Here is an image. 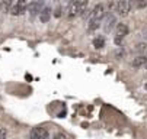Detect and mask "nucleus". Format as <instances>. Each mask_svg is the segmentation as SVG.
<instances>
[{
    "label": "nucleus",
    "instance_id": "nucleus-1",
    "mask_svg": "<svg viewBox=\"0 0 147 139\" xmlns=\"http://www.w3.org/2000/svg\"><path fill=\"white\" fill-rule=\"evenodd\" d=\"M131 6H133L131 2H127V0H121V2L115 3V12H117L121 17H125V16L130 13Z\"/></svg>",
    "mask_w": 147,
    "mask_h": 139
},
{
    "label": "nucleus",
    "instance_id": "nucleus-2",
    "mask_svg": "<svg viewBox=\"0 0 147 139\" xmlns=\"http://www.w3.org/2000/svg\"><path fill=\"white\" fill-rule=\"evenodd\" d=\"M128 35V26L125 25V23H118L115 26V44L119 45L121 41Z\"/></svg>",
    "mask_w": 147,
    "mask_h": 139
},
{
    "label": "nucleus",
    "instance_id": "nucleus-3",
    "mask_svg": "<svg viewBox=\"0 0 147 139\" xmlns=\"http://www.w3.org/2000/svg\"><path fill=\"white\" fill-rule=\"evenodd\" d=\"M31 139H50L48 130L45 128H34L31 130Z\"/></svg>",
    "mask_w": 147,
    "mask_h": 139
},
{
    "label": "nucleus",
    "instance_id": "nucleus-4",
    "mask_svg": "<svg viewBox=\"0 0 147 139\" xmlns=\"http://www.w3.org/2000/svg\"><path fill=\"white\" fill-rule=\"evenodd\" d=\"M105 16V7H103V5H96L95 7H93V10H92V21H100V19Z\"/></svg>",
    "mask_w": 147,
    "mask_h": 139
},
{
    "label": "nucleus",
    "instance_id": "nucleus-5",
    "mask_svg": "<svg viewBox=\"0 0 147 139\" xmlns=\"http://www.w3.org/2000/svg\"><path fill=\"white\" fill-rule=\"evenodd\" d=\"M41 7H42V3H39V2H32V3L28 5L26 9H28V12L31 13V16H35V15H38L41 10H42Z\"/></svg>",
    "mask_w": 147,
    "mask_h": 139
},
{
    "label": "nucleus",
    "instance_id": "nucleus-6",
    "mask_svg": "<svg viewBox=\"0 0 147 139\" xmlns=\"http://www.w3.org/2000/svg\"><path fill=\"white\" fill-rule=\"evenodd\" d=\"M80 7H82V2H71L69 5V16H76L80 13Z\"/></svg>",
    "mask_w": 147,
    "mask_h": 139
},
{
    "label": "nucleus",
    "instance_id": "nucleus-7",
    "mask_svg": "<svg viewBox=\"0 0 147 139\" xmlns=\"http://www.w3.org/2000/svg\"><path fill=\"white\" fill-rule=\"evenodd\" d=\"M51 17V9L50 7H44L42 10L39 12V21L42 23H47Z\"/></svg>",
    "mask_w": 147,
    "mask_h": 139
},
{
    "label": "nucleus",
    "instance_id": "nucleus-8",
    "mask_svg": "<svg viewBox=\"0 0 147 139\" xmlns=\"http://www.w3.org/2000/svg\"><path fill=\"white\" fill-rule=\"evenodd\" d=\"M131 64H133L134 68H140V67H143V65L147 64V57L146 55H140V57H137V58L133 59Z\"/></svg>",
    "mask_w": 147,
    "mask_h": 139
},
{
    "label": "nucleus",
    "instance_id": "nucleus-9",
    "mask_svg": "<svg viewBox=\"0 0 147 139\" xmlns=\"http://www.w3.org/2000/svg\"><path fill=\"white\" fill-rule=\"evenodd\" d=\"M115 16L114 15H109L108 17H107V22H105V31H111L112 28H114V25H115Z\"/></svg>",
    "mask_w": 147,
    "mask_h": 139
},
{
    "label": "nucleus",
    "instance_id": "nucleus-10",
    "mask_svg": "<svg viewBox=\"0 0 147 139\" xmlns=\"http://www.w3.org/2000/svg\"><path fill=\"white\" fill-rule=\"evenodd\" d=\"M103 45H105L103 38H95V39H93V47H95L96 49H100V48H103Z\"/></svg>",
    "mask_w": 147,
    "mask_h": 139
},
{
    "label": "nucleus",
    "instance_id": "nucleus-11",
    "mask_svg": "<svg viewBox=\"0 0 147 139\" xmlns=\"http://www.w3.org/2000/svg\"><path fill=\"white\" fill-rule=\"evenodd\" d=\"M96 28H99V22H98V21H90V23H89V31H95Z\"/></svg>",
    "mask_w": 147,
    "mask_h": 139
},
{
    "label": "nucleus",
    "instance_id": "nucleus-12",
    "mask_svg": "<svg viewBox=\"0 0 147 139\" xmlns=\"http://www.w3.org/2000/svg\"><path fill=\"white\" fill-rule=\"evenodd\" d=\"M12 2H3V9H5V12H10V9H12Z\"/></svg>",
    "mask_w": 147,
    "mask_h": 139
},
{
    "label": "nucleus",
    "instance_id": "nucleus-13",
    "mask_svg": "<svg viewBox=\"0 0 147 139\" xmlns=\"http://www.w3.org/2000/svg\"><path fill=\"white\" fill-rule=\"evenodd\" d=\"M146 49H147V44H138L137 48H136L137 52H143V51H146Z\"/></svg>",
    "mask_w": 147,
    "mask_h": 139
},
{
    "label": "nucleus",
    "instance_id": "nucleus-14",
    "mask_svg": "<svg viewBox=\"0 0 147 139\" xmlns=\"http://www.w3.org/2000/svg\"><path fill=\"white\" fill-rule=\"evenodd\" d=\"M6 135H7V130L5 128H0V139H6Z\"/></svg>",
    "mask_w": 147,
    "mask_h": 139
},
{
    "label": "nucleus",
    "instance_id": "nucleus-15",
    "mask_svg": "<svg viewBox=\"0 0 147 139\" xmlns=\"http://www.w3.org/2000/svg\"><path fill=\"white\" fill-rule=\"evenodd\" d=\"M54 16H55V17H60V16H61V7H60V6L55 7V10H54Z\"/></svg>",
    "mask_w": 147,
    "mask_h": 139
},
{
    "label": "nucleus",
    "instance_id": "nucleus-16",
    "mask_svg": "<svg viewBox=\"0 0 147 139\" xmlns=\"http://www.w3.org/2000/svg\"><path fill=\"white\" fill-rule=\"evenodd\" d=\"M53 139H67L66 138V135L64 133H57V135H54V138Z\"/></svg>",
    "mask_w": 147,
    "mask_h": 139
},
{
    "label": "nucleus",
    "instance_id": "nucleus-17",
    "mask_svg": "<svg viewBox=\"0 0 147 139\" xmlns=\"http://www.w3.org/2000/svg\"><path fill=\"white\" fill-rule=\"evenodd\" d=\"M137 7H146V2H140V3H137Z\"/></svg>",
    "mask_w": 147,
    "mask_h": 139
},
{
    "label": "nucleus",
    "instance_id": "nucleus-18",
    "mask_svg": "<svg viewBox=\"0 0 147 139\" xmlns=\"http://www.w3.org/2000/svg\"><path fill=\"white\" fill-rule=\"evenodd\" d=\"M3 9V2H0V10Z\"/></svg>",
    "mask_w": 147,
    "mask_h": 139
},
{
    "label": "nucleus",
    "instance_id": "nucleus-19",
    "mask_svg": "<svg viewBox=\"0 0 147 139\" xmlns=\"http://www.w3.org/2000/svg\"><path fill=\"white\" fill-rule=\"evenodd\" d=\"M144 87H146V90H147V83H146V84H144Z\"/></svg>",
    "mask_w": 147,
    "mask_h": 139
}]
</instances>
